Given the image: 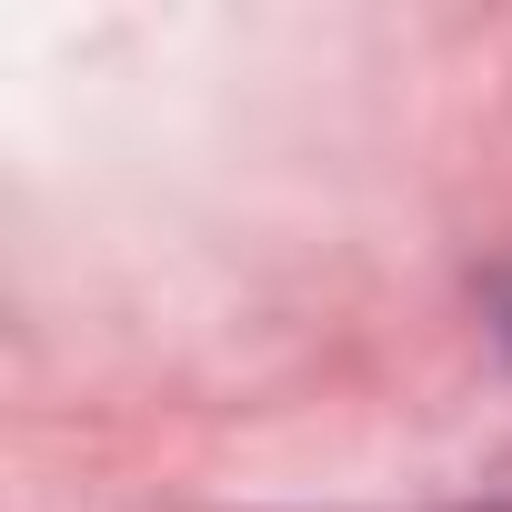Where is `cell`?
Instances as JSON below:
<instances>
[{"label": "cell", "mask_w": 512, "mask_h": 512, "mask_svg": "<svg viewBox=\"0 0 512 512\" xmlns=\"http://www.w3.org/2000/svg\"><path fill=\"white\" fill-rule=\"evenodd\" d=\"M492 312H502V342H512V282H502V292H492Z\"/></svg>", "instance_id": "6da1fadb"}]
</instances>
